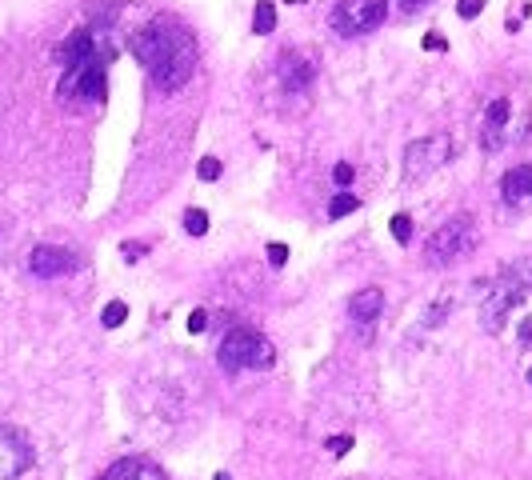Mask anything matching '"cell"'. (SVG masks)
I'll list each match as a JSON object with an SVG mask.
<instances>
[{
    "instance_id": "cell-21",
    "label": "cell",
    "mask_w": 532,
    "mask_h": 480,
    "mask_svg": "<svg viewBox=\"0 0 532 480\" xmlns=\"http://www.w3.org/2000/svg\"><path fill=\"white\" fill-rule=\"evenodd\" d=\"M485 12V0H456V16L461 21H476Z\"/></svg>"
},
{
    "instance_id": "cell-16",
    "label": "cell",
    "mask_w": 532,
    "mask_h": 480,
    "mask_svg": "<svg viewBox=\"0 0 532 480\" xmlns=\"http://www.w3.org/2000/svg\"><path fill=\"white\" fill-rule=\"evenodd\" d=\"M360 208V201L352 196V192H336L332 201H328V220H340V216H352Z\"/></svg>"
},
{
    "instance_id": "cell-12",
    "label": "cell",
    "mask_w": 532,
    "mask_h": 480,
    "mask_svg": "<svg viewBox=\"0 0 532 480\" xmlns=\"http://www.w3.org/2000/svg\"><path fill=\"white\" fill-rule=\"evenodd\" d=\"M380 312H384V293L380 288H360L356 297L348 300V320L356 328H365V332L380 320Z\"/></svg>"
},
{
    "instance_id": "cell-23",
    "label": "cell",
    "mask_w": 532,
    "mask_h": 480,
    "mask_svg": "<svg viewBox=\"0 0 532 480\" xmlns=\"http://www.w3.org/2000/svg\"><path fill=\"white\" fill-rule=\"evenodd\" d=\"M209 328V308H192V317H188V332L192 336H200Z\"/></svg>"
},
{
    "instance_id": "cell-17",
    "label": "cell",
    "mask_w": 532,
    "mask_h": 480,
    "mask_svg": "<svg viewBox=\"0 0 532 480\" xmlns=\"http://www.w3.org/2000/svg\"><path fill=\"white\" fill-rule=\"evenodd\" d=\"M209 212H205V208H185V232L188 236H205V232H209Z\"/></svg>"
},
{
    "instance_id": "cell-13",
    "label": "cell",
    "mask_w": 532,
    "mask_h": 480,
    "mask_svg": "<svg viewBox=\"0 0 532 480\" xmlns=\"http://www.w3.org/2000/svg\"><path fill=\"white\" fill-rule=\"evenodd\" d=\"M509 100L500 96V100H488L485 108V124H481V140H485L488 152H496V148H505V124H509Z\"/></svg>"
},
{
    "instance_id": "cell-27",
    "label": "cell",
    "mask_w": 532,
    "mask_h": 480,
    "mask_svg": "<svg viewBox=\"0 0 532 480\" xmlns=\"http://www.w3.org/2000/svg\"><path fill=\"white\" fill-rule=\"evenodd\" d=\"M424 4H428V0H400V12H404V16H413V12L424 8Z\"/></svg>"
},
{
    "instance_id": "cell-8",
    "label": "cell",
    "mask_w": 532,
    "mask_h": 480,
    "mask_svg": "<svg viewBox=\"0 0 532 480\" xmlns=\"http://www.w3.org/2000/svg\"><path fill=\"white\" fill-rule=\"evenodd\" d=\"M32 468V444L21 428L0 424V480H16Z\"/></svg>"
},
{
    "instance_id": "cell-18",
    "label": "cell",
    "mask_w": 532,
    "mask_h": 480,
    "mask_svg": "<svg viewBox=\"0 0 532 480\" xmlns=\"http://www.w3.org/2000/svg\"><path fill=\"white\" fill-rule=\"evenodd\" d=\"M124 320H128V304H124V300L104 304V312H100V324H104V328H120Z\"/></svg>"
},
{
    "instance_id": "cell-29",
    "label": "cell",
    "mask_w": 532,
    "mask_h": 480,
    "mask_svg": "<svg viewBox=\"0 0 532 480\" xmlns=\"http://www.w3.org/2000/svg\"><path fill=\"white\" fill-rule=\"evenodd\" d=\"M124 256H128V260H140V256H144V244H124Z\"/></svg>"
},
{
    "instance_id": "cell-3",
    "label": "cell",
    "mask_w": 532,
    "mask_h": 480,
    "mask_svg": "<svg viewBox=\"0 0 532 480\" xmlns=\"http://www.w3.org/2000/svg\"><path fill=\"white\" fill-rule=\"evenodd\" d=\"M529 293H532V260L524 256V260H512L509 268L496 276V284L488 288V297L481 300V328L496 336L512 308L529 300Z\"/></svg>"
},
{
    "instance_id": "cell-19",
    "label": "cell",
    "mask_w": 532,
    "mask_h": 480,
    "mask_svg": "<svg viewBox=\"0 0 532 480\" xmlns=\"http://www.w3.org/2000/svg\"><path fill=\"white\" fill-rule=\"evenodd\" d=\"M389 232H393L396 244H408V240H413V220H408L404 212H396L393 220H389Z\"/></svg>"
},
{
    "instance_id": "cell-26",
    "label": "cell",
    "mask_w": 532,
    "mask_h": 480,
    "mask_svg": "<svg viewBox=\"0 0 532 480\" xmlns=\"http://www.w3.org/2000/svg\"><path fill=\"white\" fill-rule=\"evenodd\" d=\"M328 448H332L336 457H345L348 448H352V436H332V440H328Z\"/></svg>"
},
{
    "instance_id": "cell-10",
    "label": "cell",
    "mask_w": 532,
    "mask_h": 480,
    "mask_svg": "<svg viewBox=\"0 0 532 480\" xmlns=\"http://www.w3.org/2000/svg\"><path fill=\"white\" fill-rule=\"evenodd\" d=\"M76 252L65 249V244H36L28 252V273L41 276V280H52V276H69L76 273Z\"/></svg>"
},
{
    "instance_id": "cell-22",
    "label": "cell",
    "mask_w": 532,
    "mask_h": 480,
    "mask_svg": "<svg viewBox=\"0 0 532 480\" xmlns=\"http://www.w3.org/2000/svg\"><path fill=\"white\" fill-rule=\"evenodd\" d=\"M332 181H336V188H348V184L356 181V168H352L348 160H340V164L332 168Z\"/></svg>"
},
{
    "instance_id": "cell-6",
    "label": "cell",
    "mask_w": 532,
    "mask_h": 480,
    "mask_svg": "<svg viewBox=\"0 0 532 480\" xmlns=\"http://www.w3.org/2000/svg\"><path fill=\"white\" fill-rule=\"evenodd\" d=\"M472 249H476V225H472L468 216H452V220H444V225L428 236L424 260L437 264V268H448V264H456L461 256H468Z\"/></svg>"
},
{
    "instance_id": "cell-24",
    "label": "cell",
    "mask_w": 532,
    "mask_h": 480,
    "mask_svg": "<svg viewBox=\"0 0 532 480\" xmlns=\"http://www.w3.org/2000/svg\"><path fill=\"white\" fill-rule=\"evenodd\" d=\"M268 264H273V268H284V264H288V244H268Z\"/></svg>"
},
{
    "instance_id": "cell-25",
    "label": "cell",
    "mask_w": 532,
    "mask_h": 480,
    "mask_svg": "<svg viewBox=\"0 0 532 480\" xmlns=\"http://www.w3.org/2000/svg\"><path fill=\"white\" fill-rule=\"evenodd\" d=\"M424 48H428V52H444V48H448V36H444V32H424Z\"/></svg>"
},
{
    "instance_id": "cell-30",
    "label": "cell",
    "mask_w": 532,
    "mask_h": 480,
    "mask_svg": "<svg viewBox=\"0 0 532 480\" xmlns=\"http://www.w3.org/2000/svg\"><path fill=\"white\" fill-rule=\"evenodd\" d=\"M529 385H532V368H529Z\"/></svg>"
},
{
    "instance_id": "cell-1",
    "label": "cell",
    "mask_w": 532,
    "mask_h": 480,
    "mask_svg": "<svg viewBox=\"0 0 532 480\" xmlns=\"http://www.w3.org/2000/svg\"><path fill=\"white\" fill-rule=\"evenodd\" d=\"M128 48H132V56L144 65L148 80L161 92H176L196 69V41H192V32L185 24H176L172 16L148 21L128 41Z\"/></svg>"
},
{
    "instance_id": "cell-20",
    "label": "cell",
    "mask_w": 532,
    "mask_h": 480,
    "mask_svg": "<svg viewBox=\"0 0 532 480\" xmlns=\"http://www.w3.org/2000/svg\"><path fill=\"white\" fill-rule=\"evenodd\" d=\"M220 172H224V164H220L216 157H200V160H196V176H200L205 184L220 181Z\"/></svg>"
},
{
    "instance_id": "cell-15",
    "label": "cell",
    "mask_w": 532,
    "mask_h": 480,
    "mask_svg": "<svg viewBox=\"0 0 532 480\" xmlns=\"http://www.w3.org/2000/svg\"><path fill=\"white\" fill-rule=\"evenodd\" d=\"M253 32L256 36H273V32H277V4H273V0H256Z\"/></svg>"
},
{
    "instance_id": "cell-7",
    "label": "cell",
    "mask_w": 532,
    "mask_h": 480,
    "mask_svg": "<svg viewBox=\"0 0 532 480\" xmlns=\"http://www.w3.org/2000/svg\"><path fill=\"white\" fill-rule=\"evenodd\" d=\"M448 152H452L448 137L413 140V144L404 148V176H408V181H424V176H432L440 164L448 160Z\"/></svg>"
},
{
    "instance_id": "cell-4",
    "label": "cell",
    "mask_w": 532,
    "mask_h": 480,
    "mask_svg": "<svg viewBox=\"0 0 532 480\" xmlns=\"http://www.w3.org/2000/svg\"><path fill=\"white\" fill-rule=\"evenodd\" d=\"M216 365L224 372L240 368H273L277 365V344L256 328H229L216 344Z\"/></svg>"
},
{
    "instance_id": "cell-11",
    "label": "cell",
    "mask_w": 532,
    "mask_h": 480,
    "mask_svg": "<svg viewBox=\"0 0 532 480\" xmlns=\"http://www.w3.org/2000/svg\"><path fill=\"white\" fill-rule=\"evenodd\" d=\"M100 480H164V468L148 457H124L116 464H108L100 472Z\"/></svg>"
},
{
    "instance_id": "cell-2",
    "label": "cell",
    "mask_w": 532,
    "mask_h": 480,
    "mask_svg": "<svg viewBox=\"0 0 532 480\" xmlns=\"http://www.w3.org/2000/svg\"><path fill=\"white\" fill-rule=\"evenodd\" d=\"M116 56V48L108 36H100L96 41L93 52H84L80 60H72L65 76H60V84H56V96L69 104H104V96H108V60Z\"/></svg>"
},
{
    "instance_id": "cell-5",
    "label": "cell",
    "mask_w": 532,
    "mask_h": 480,
    "mask_svg": "<svg viewBox=\"0 0 532 480\" xmlns=\"http://www.w3.org/2000/svg\"><path fill=\"white\" fill-rule=\"evenodd\" d=\"M384 16H389V0H336L332 12H328V28L336 36L356 41V36L376 32L384 24Z\"/></svg>"
},
{
    "instance_id": "cell-14",
    "label": "cell",
    "mask_w": 532,
    "mask_h": 480,
    "mask_svg": "<svg viewBox=\"0 0 532 480\" xmlns=\"http://www.w3.org/2000/svg\"><path fill=\"white\" fill-rule=\"evenodd\" d=\"M500 196H505L509 205L529 201L532 196V164H516V168H509V172L500 176Z\"/></svg>"
},
{
    "instance_id": "cell-28",
    "label": "cell",
    "mask_w": 532,
    "mask_h": 480,
    "mask_svg": "<svg viewBox=\"0 0 532 480\" xmlns=\"http://www.w3.org/2000/svg\"><path fill=\"white\" fill-rule=\"evenodd\" d=\"M520 344H532V312L520 320Z\"/></svg>"
},
{
    "instance_id": "cell-9",
    "label": "cell",
    "mask_w": 532,
    "mask_h": 480,
    "mask_svg": "<svg viewBox=\"0 0 532 480\" xmlns=\"http://www.w3.org/2000/svg\"><path fill=\"white\" fill-rule=\"evenodd\" d=\"M312 76H316V69H312V60L304 56L301 48H284L277 56V80L280 89L288 92V96H301V92L312 89Z\"/></svg>"
}]
</instances>
